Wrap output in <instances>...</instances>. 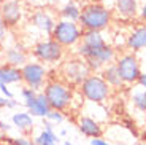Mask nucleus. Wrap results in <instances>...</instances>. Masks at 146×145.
<instances>
[{
    "instance_id": "13",
    "label": "nucleus",
    "mask_w": 146,
    "mask_h": 145,
    "mask_svg": "<svg viewBox=\"0 0 146 145\" xmlns=\"http://www.w3.org/2000/svg\"><path fill=\"white\" fill-rule=\"evenodd\" d=\"M3 64L11 65V67H24L27 64V51L24 50L22 46H8L3 50Z\"/></svg>"
},
{
    "instance_id": "14",
    "label": "nucleus",
    "mask_w": 146,
    "mask_h": 145,
    "mask_svg": "<svg viewBox=\"0 0 146 145\" xmlns=\"http://www.w3.org/2000/svg\"><path fill=\"white\" fill-rule=\"evenodd\" d=\"M114 11L122 19H133L138 16V0H116L114 2Z\"/></svg>"
},
{
    "instance_id": "35",
    "label": "nucleus",
    "mask_w": 146,
    "mask_h": 145,
    "mask_svg": "<svg viewBox=\"0 0 146 145\" xmlns=\"http://www.w3.org/2000/svg\"><path fill=\"white\" fill-rule=\"evenodd\" d=\"M59 136H60V137H65V136H67V129H60V131H59Z\"/></svg>"
},
{
    "instance_id": "21",
    "label": "nucleus",
    "mask_w": 146,
    "mask_h": 145,
    "mask_svg": "<svg viewBox=\"0 0 146 145\" xmlns=\"http://www.w3.org/2000/svg\"><path fill=\"white\" fill-rule=\"evenodd\" d=\"M81 43L86 45L88 48H102L106 45L105 37L102 32L99 30H83V38H81Z\"/></svg>"
},
{
    "instance_id": "19",
    "label": "nucleus",
    "mask_w": 146,
    "mask_h": 145,
    "mask_svg": "<svg viewBox=\"0 0 146 145\" xmlns=\"http://www.w3.org/2000/svg\"><path fill=\"white\" fill-rule=\"evenodd\" d=\"M22 81L21 69L18 67H11L7 64H0V83L5 85H13Z\"/></svg>"
},
{
    "instance_id": "22",
    "label": "nucleus",
    "mask_w": 146,
    "mask_h": 145,
    "mask_svg": "<svg viewBox=\"0 0 146 145\" xmlns=\"http://www.w3.org/2000/svg\"><path fill=\"white\" fill-rule=\"evenodd\" d=\"M130 102H132V105H133L138 112L146 113V91L143 89V88H138V89L132 91Z\"/></svg>"
},
{
    "instance_id": "15",
    "label": "nucleus",
    "mask_w": 146,
    "mask_h": 145,
    "mask_svg": "<svg viewBox=\"0 0 146 145\" xmlns=\"http://www.w3.org/2000/svg\"><path fill=\"white\" fill-rule=\"evenodd\" d=\"M33 140H35L36 145H59L60 139H59V136L56 134L52 123L46 121L44 126H43V129H41L35 137H33Z\"/></svg>"
},
{
    "instance_id": "11",
    "label": "nucleus",
    "mask_w": 146,
    "mask_h": 145,
    "mask_svg": "<svg viewBox=\"0 0 146 145\" xmlns=\"http://www.w3.org/2000/svg\"><path fill=\"white\" fill-rule=\"evenodd\" d=\"M78 129L83 136L89 139H100L103 134V128L99 123V120H95L89 115H80L78 118Z\"/></svg>"
},
{
    "instance_id": "32",
    "label": "nucleus",
    "mask_w": 146,
    "mask_h": 145,
    "mask_svg": "<svg viewBox=\"0 0 146 145\" xmlns=\"http://www.w3.org/2000/svg\"><path fill=\"white\" fill-rule=\"evenodd\" d=\"M8 105V99L5 96H0V109H5Z\"/></svg>"
},
{
    "instance_id": "9",
    "label": "nucleus",
    "mask_w": 146,
    "mask_h": 145,
    "mask_svg": "<svg viewBox=\"0 0 146 145\" xmlns=\"http://www.w3.org/2000/svg\"><path fill=\"white\" fill-rule=\"evenodd\" d=\"M24 18V5L21 0H0V22L7 27H16Z\"/></svg>"
},
{
    "instance_id": "8",
    "label": "nucleus",
    "mask_w": 146,
    "mask_h": 145,
    "mask_svg": "<svg viewBox=\"0 0 146 145\" xmlns=\"http://www.w3.org/2000/svg\"><path fill=\"white\" fill-rule=\"evenodd\" d=\"M21 75L24 85L36 93L44 89V85L48 83V69L41 62H27L24 67H21Z\"/></svg>"
},
{
    "instance_id": "18",
    "label": "nucleus",
    "mask_w": 146,
    "mask_h": 145,
    "mask_svg": "<svg viewBox=\"0 0 146 145\" xmlns=\"http://www.w3.org/2000/svg\"><path fill=\"white\" fill-rule=\"evenodd\" d=\"M11 123L13 126H16L21 132L27 134V132H32L33 126H35V121H33V116L29 112H16L11 115Z\"/></svg>"
},
{
    "instance_id": "30",
    "label": "nucleus",
    "mask_w": 146,
    "mask_h": 145,
    "mask_svg": "<svg viewBox=\"0 0 146 145\" xmlns=\"http://www.w3.org/2000/svg\"><path fill=\"white\" fill-rule=\"evenodd\" d=\"M138 16H140V19H141L143 22H146V2L143 3V7L140 8V13H138Z\"/></svg>"
},
{
    "instance_id": "3",
    "label": "nucleus",
    "mask_w": 146,
    "mask_h": 145,
    "mask_svg": "<svg viewBox=\"0 0 146 145\" xmlns=\"http://www.w3.org/2000/svg\"><path fill=\"white\" fill-rule=\"evenodd\" d=\"M51 38L57 42L62 48H76L83 38V29L78 22L57 19Z\"/></svg>"
},
{
    "instance_id": "4",
    "label": "nucleus",
    "mask_w": 146,
    "mask_h": 145,
    "mask_svg": "<svg viewBox=\"0 0 146 145\" xmlns=\"http://www.w3.org/2000/svg\"><path fill=\"white\" fill-rule=\"evenodd\" d=\"M80 93L84 99L91 104H103L111 96V88L108 86L100 73H91L81 83Z\"/></svg>"
},
{
    "instance_id": "24",
    "label": "nucleus",
    "mask_w": 146,
    "mask_h": 145,
    "mask_svg": "<svg viewBox=\"0 0 146 145\" xmlns=\"http://www.w3.org/2000/svg\"><path fill=\"white\" fill-rule=\"evenodd\" d=\"M10 145H36V144L29 136H19V137H10Z\"/></svg>"
},
{
    "instance_id": "1",
    "label": "nucleus",
    "mask_w": 146,
    "mask_h": 145,
    "mask_svg": "<svg viewBox=\"0 0 146 145\" xmlns=\"http://www.w3.org/2000/svg\"><path fill=\"white\" fill-rule=\"evenodd\" d=\"M113 21V11L102 3H86L81 8V16L78 24L83 30H102L108 29Z\"/></svg>"
},
{
    "instance_id": "23",
    "label": "nucleus",
    "mask_w": 146,
    "mask_h": 145,
    "mask_svg": "<svg viewBox=\"0 0 146 145\" xmlns=\"http://www.w3.org/2000/svg\"><path fill=\"white\" fill-rule=\"evenodd\" d=\"M36 91H33L32 88H27V86H24L21 89V97H22V101H24V105H26V109H30V105L33 104V101H35V97H36Z\"/></svg>"
},
{
    "instance_id": "7",
    "label": "nucleus",
    "mask_w": 146,
    "mask_h": 145,
    "mask_svg": "<svg viewBox=\"0 0 146 145\" xmlns=\"http://www.w3.org/2000/svg\"><path fill=\"white\" fill-rule=\"evenodd\" d=\"M32 54L43 64H59L65 58V50L52 38H43L33 45Z\"/></svg>"
},
{
    "instance_id": "37",
    "label": "nucleus",
    "mask_w": 146,
    "mask_h": 145,
    "mask_svg": "<svg viewBox=\"0 0 146 145\" xmlns=\"http://www.w3.org/2000/svg\"><path fill=\"white\" fill-rule=\"evenodd\" d=\"M145 128H146V121H145Z\"/></svg>"
},
{
    "instance_id": "5",
    "label": "nucleus",
    "mask_w": 146,
    "mask_h": 145,
    "mask_svg": "<svg viewBox=\"0 0 146 145\" xmlns=\"http://www.w3.org/2000/svg\"><path fill=\"white\" fill-rule=\"evenodd\" d=\"M60 75H62V81H65L68 86H81L86 78L91 75L86 61L78 56L68 58L65 61H62L60 64Z\"/></svg>"
},
{
    "instance_id": "26",
    "label": "nucleus",
    "mask_w": 146,
    "mask_h": 145,
    "mask_svg": "<svg viewBox=\"0 0 146 145\" xmlns=\"http://www.w3.org/2000/svg\"><path fill=\"white\" fill-rule=\"evenodd\" d=\"M0 93L5 96L7 99H13V93L10 91V88H8V85L5 83H0Z\"/></svg>"
},
{
    "instance_id": "10",
    "label": "nucleus",
    "mask_w": 146,
    "mask_h": 145,
    "mask_svg": "<svg viewBox=\"0 0 146 145\" xmlns=\"http://www.w3.org/2000/svg\"><path fill=\"white\" fill-rule=\"evenodd\" d=\"M29 22H30L32 27H35V29H38L40 32L46 34V35H49V37H51L52 30H54V26H56L54 16H52L48 10L33 11L32 15L29 16Z\"/></svg>"
},
{
    "instance_id": "27",
    "label": "nucleus",
    "mask_w": 146,
    "mask_h": 145,
    "mask_svg": "<svg viewBox=\"0 0 146 145\" xmlns=\"http://www.w3.org/2000/svg\"><path fill=\"white\" fill-rule=\"evenodd\" d=\"M7 27H5L2 22H0V50L3 48V43H5V37H7Z\"/></svg>"
},
{
    "instance_id": "25",
    "label": "nucleus",
    "mask_w": 146,
    "mask_h": 145,
    "mask_svg": "<svg viewBox=\"0 0 146 145\" xmlns=\"http://www.w3.org/2000/svg\"><path fill=\"white\" fill-rule=\"evenodd\" d=\"M65 120V116H64L62 112H57V110H51V112L48 113L46 116V121H49V123H62V121Z\"/></svg>"
},
{
    "instance_id": "16",
    "label": "nucleus",
    "mask_w": 146,
    "mask_h": 145,
    "mask_svg": "<svg viewBox=\"0 0 146 145\" xmlns=\"http://www.w3.org/2000/svg\"><path fill=\"white\" fill-rule=\"evenodd\" d=\"M100 75H102V78L108 83V86L111 88V89H121V88L124 86V81L121 78L116 64L105 65L102 69V72H100Z\"/></svg>"
},
{
    "instance_id": "2",
    "label": "nucleus",
    "mask_w": 146,
    "mask_h": 145,
    "mask_svg": "<svg viewBox=\"0 0 146 145\" xmlns=\"http://www.w3.org/2000/svg\"><path fill=\"white\" fill-rule=\"evenodd\" d=\"M43 93L51 105V110H57V112L64 113L65 110L70 109L73 102L72 88L62 80H48Z\"/></svg>"
},
{
    "instance_id": "36",
    "label": "nucleus",
    "mask_w": 146,
    "mask_h": 145,
    "mask_svg": "<svg viewBox=\"0 0 146 145\" xmlns=\"http://www.w3.org/2000/svg\"><path fill=\"white\" fill-rule=\"evenodd\" d=\"M64 145H73V144L70 140H65V142H64Z\"/></svg>"
},
{
    "instance_id": "33",
    "label": "nucleus",
    "mask_w": 146,
    "mask_h": 145,
    "mask_svg": "<svg viewBox=\"0 0 146 145\" xmlns=\"http://www.w3.org/2000/svg\"><path fill=\"white\" fill-rule=\"evenodd\" d=\"M10 124H8V123H5V121H2V120H0V129H2V131H10Z\"/></svg>"
},
{
    "instance_id": "29",
    "label": "nucleus",
    "mask_w": 146,
    "mask_h": 145,
    "mask_svg": "<svg viewBox=\"0 0 146 145\" xmlns=\"http://www.w3.org/2000/svg\"><path fill=\"white\" fill-rule=\"evenodd\" d=\"M137 85H138L140 88H143V89L146 91V72H143V73H141V77H140V80H138V83H137Z\"/></svg>"
},
{
    "instance_id": "38",
    "label": "nucleus",
    "mask_w": 146,
    "mask_h": 145,
    "mask_svg": "<svg viewBox=\"0 0 146 145\" xmlns=\"http://www.w3.org/2000/svg\"><path fill=\"white\" fill-rule=\"evenodd\" d=\"M2 145H7V144H2Z\"/></svg>"
},
{
    "instance_id": "12",
    "label": "nucleus",
    "mask_w": 146,
    "mask_h": 145,
    "mask_svg": "<svg viewBox=\"0 0 146 145\" xmlns=\"http://www.w3.org/2000/svg\"><path fill=\"white\" fill-rule=\"evenodd\" d=\"M125 46L135 54L146 50V24L137 26L129 32L127 38H125Z\"/></svg>"
},
{
    "instance_id": "17",
    "label": "nucleus",
    "mask_w": 146,
    "mask_h": 145,
    "mask_svg": "<svg viewBox=\"0 0 146 145\" xmlns=\"http://www.w3.org/2000/svg\"><path fill=\"white\" fill-rule=\"evenodd\" d=\"M27 112L32 116H40V118H46L48 116V113L51 112V105H49V102H48V99H46L43 91H40V93L36 94L35 101L30 105V109H27Z\"/></svg>"
},
{
    "instance_id": "6",
    "label": "nucleus",
    "mask_w": 146,
    "mask_h": 145,
    "mask_svg": "<svg viewBox=\"0 0 146 145\" xmlns=\"http://www.w3.org/2000/svg\"><path fill=\"white\" fill-rule=\"evenodd\" d=\"M116 67L119 70V75L124 81V85H137L141 77V65H140V59L135 53L127 51L117 56L116 59Z\"/></svg>"
},
{
    "instance_id": "28",
    "label": "nucleus",
    "mask_w": 146,
    "mask_h": 145,
    "mask_svg": "<svg viewBox=\"0 0 146 145\" xmlns=\"http://www.w3.org/2000/svg\"><path fill=\"white\" fill-rule=\"evenodd\" d=\"M91 145H111V144L100 137V139H91Z\"/></svg>"
},
{
    "instance_id": "34",
    "label": "nucleus",
    "mask_w": 146,
    "mask_h": 145,
    "mask_svg": "<svg viewBox=\"0 0 146 145\" xmlns=\"http://www.w3.org/2000/svg\"><path fill=\"white\" fill-rule=\"evenodd\" d=\"M140 140H143L146 144V128H143V131L140 132Z\"/></svg>"
},
{
    "instance_id": "20",
    "label": "nucleus",
    "mask_w": 146,
    "mask_h": 145,
    "mask_svg": "<svg viewBox=\"0 0 146 145\" xmlns=\"http://www.w3.org/2000/svg\"><path fill=\"white\" fill-rule=\"evenodd\" d=\"M59 15H60V19L78 22L80 21V16H81V7L78 5L76 0H68V2L60 8Z\"/></svg>"
},
{
    "instance_id": "39",
    "label": "nucleus",
    "mask_w": 146,
    "mask_h": 145,
    "mask_svg": "<svg viewBox=\"0 0 146 145\" xmlns=\"http://www.w3.org/2000/svg\"><path fill=\"white\" fill-rule=\"evenodd\" d=\"M145 145H146V144H145Z\"/></svg>"
},
{
    "instance_id": "31",
    "label": "nucleus",
    "mask_w": 146,
    "mask_h": 145,
    "mask_svg": "<svg viewBox=\"0 0 146 145\" xmlns=\"http://www.w3.org/2000/svg\"><path fill=\"white\" fill-rule=\"evenodd\" d=\"M19 105L18 101H15V99H8V105H7V109H16Z\"/></svg>"
}]
</instances>
